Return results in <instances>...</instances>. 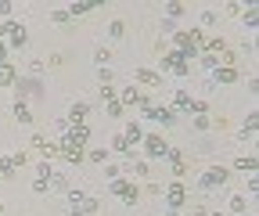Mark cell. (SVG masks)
Masks as SVG:
<instances>
[{
    "label": "cell",
    "mask_w": 259,
    "mask_h": 216,
    "mask_svg": "<svg viewBox=\"0 0 259 216\" xmlns=\"http://www.w3.org/2000/svg\"><path fill=\"white\" fill-rule=\"evenodd\" d=\"M65 195H69V209H72V216H90V212H97V198L94 195H87V191H65Z\"/></svg>",
    "instance_id": "1"
},
{
    "label": "cell",
    "mask_w": 259,
    "mask_h": 216,
    "mask_svg": "<svg viewBox=\"0 0 259 216\" xmlns=\"http://www.w3.org/2000/svg\"><path fill=\"white\" fill-rule=\"evenodd\" d=\"M227 177H231V169H227V166H209V169L198 177V188H202V191H220L223 184H227Z\"/></svg>",
    "instance_id": "2"
},
{
    "label": "cell",
    "mask_w": 259,
    "mask_h": 216,
    "mask_svg": "<svg viewBox=\"0 0 259 216\" xmlns=\"http://www.w3.org/2000/svg\"><path fill=\"white\" fill-rule=\"evenodd\" d=\"M162 195H166V205L169 209H184L187 205V184H180V180H173V184H166V188H162Z\"/></svg>",
    "instance_id": "3"
},
{
    "label": "cell",
    "mask_w": 259,
    "mask_h": 216,
    "mask_svg": "<svg viewBox=\"0 0 259 216\" xmlns=\"http://www.w3.org/2000/svg\"><path fill=\"white\" fill-rule=\"evenodd\" d=\"M162 69L173 72V76H191V61L180 58L177 51H162Z\"/></svg>",
    "instance_id": "4"
},
{
    "label": "cell",
    "mask_w": 259,
    "mask_h": 216,
    "mask_svg": "<svg viewBox=\"0 0 259 216\" xmlns=\"http://www.w3.org/2000/svg\"><path fill=\"white\" fill-rule=\"evenodd\" d=\"M144 148H148V159H166L169 155V144L162 134H144Z\"/></svg>",
    "instance_id": "5"
},
{
    "label": "cell",
    "mask_w": 259,
    "mask_h": 216,
    "mask_svg": "<svg viewBox=\"0 0 259 216\" xmlns=\"http://www.w3.org/2000/svg\"><path fill=\"white\" fill-rule=\"evenodd\" d=\"M112 195H119L122 202H137V188H134V184H130V180H122V177H115L112 180V188H108Z\"/></svg>",
    "instance_id": "6"
},
{
    "label": "cell",
    "mask_w": 259,
    "mask_h": 216,
    "mask_svg": "<svg viewBox=\"0 0 259 216\" xmlns=\"http://www.w3.org/2000/svg\"><path fill=\"white\" fill-rule=\"evenodd\" d=\"M25 25H18V22H11V29H8V51H22L25 47Z\"/></svg>",
    "instance_id": "7"
},
{
    "label": "cell",
    "mask_w": 259,
    "mask_h": 216,
    "mask_svg": "<svg viewBox=\"0 0 259 216\" xmlns=\"http://www.w3.org/2000/svg\"><path fill=\"white\" fill-rule=\"evenodd\" d=\"M119 134L126 137V144H130V148H134V144H141V141H144V126H141V122H126V126H122Z\"/></svg>",
    "instance_id": "8"
},
{
    "label": "cell",
    "mask_w": 259,
    "mask_h": 216,
    "mask_svg": "<svg viewBox=\"0 0 259 216\" xmlns=\"http://www.w3.org/2000/svg\"><path fill=\"white\" fill-rule=\"evenodd\" d=\"M141 101H144V94H141L137 87H126L122 94H119V105H122V108H137Z\"/></svg>",
    "instance_id": "9"
},
{
    "label": "cell",
    "mask_w": 259,
    "mask_h": 216,
    "mask_svg": "<svg viewBox=\"0 0 259 216\" xmlns=\"http://www.w3.org/2000/svg\"><path fill=\"white\" fill-rule=\"evenodd\" d=\"M15 83H18V69L4 61V65H0V87H15Z\"/></svg>",
    "instance_id": "10"
},
{
    "label": "cell",
    "mask_w": 259,
    "mask_h": 216,
    "mask_svg": "<svg viewBox=\"0 0 259 216\" xmlns=\"http://www.w3.org/2000/svg\"><path fill=\"white\" fill-rule=\"evenodd\" d=\"M212 76H216V83H238V69L234 65H220Z\"/></svg>",
    "instance_id": "11"
},
{
    "label": "cell",
    "mask_w": 259,
    "mask_h": 216,
    "mask_svg": "<svg viewBox=\"0 0 259 216\" xmlns=\"http://www.w3.org/2000/svg\"><path fill=\"white\" fill-rule=\"evenodd\" d=\"M166 159H169V166H173V173H177V177H184V173H187V159L180 155V151H173V148H169V155H166Z\"/></svg>",
    "instance_id": "12"
},
{
    "label": "cell",
    "mask_w": 259,
    "mask_h": 216,
    "mask_svg": "<svg viewBox=\"0 0 259 216\" xmlns=\"http://www.w3.org/2000/svg\"><path fill=\"white\" fill-rule=\"evenodd\" d=\"M0 177H4V180H15V177H18V166H15V159H11V155L0 159Z\"/></svg>",
    "instance_id": "13"
},
{
    "label": "cell",
    "mask_w": 259,
    "mask_h": 216,
    "mask_svg": "<svg viewBox=\"0 0 259 216\" xmlns=\"http://www.w3.org/2000/svg\"><path fill=\"white\" fill-rule=\"evenodd\" d=\"M151 119H158L162 126H173V122H177V112H173V108H155V115H151Z\"/></svg>",
    "instance_id": "14"
},
{
    "label": "cell",
    "mask_w": 259,
    "mask_h": 216,
    "mask_svg": "<svg viewBox=\"0 0 259 216\" xmlns=\"http://www.w3.org/2000/svg\"><path fill=\"white\" fill-rule=\"evenodd\" d=\"M87 112H90V108H87L83 101H76L72 112H69V122H72V126H76V122H87Z\"/></svg>",
    "instance_id": "15"
},
{
    "label": "cell",
    "mask_w": 259,
    "mask_h": 216,
    "mask_svg": "<svg viewBox=\"0 0 259 216\" xmlns=\"http://www.w3.org/2000/svg\"><path fill=\"white\" fill-rule=\"evenodd\" d=\"M15 119H18V122H32V112H29L25 98H18V101H15Z\"/></svg>",
    "instance_id": "16"
},
{
    "label": "cell",
    "mask_w": 259,
    "mask_h": 216,
    "mask_svg": "<svg viewBox=\"0 0 259 216\" xmlns=\"http://www.w3.org/2000/svg\"><path fill=\"white\" fill-rule=\"evenodd\" d=\"M162 76L158 72H151V69H137V83H144V87H155Z\"/></svg>",
    "instance_id": "17"
},
{
    "label": "cell",
    "mask_w": 259,
    "mask_h": 216,
    "mask_svg": "<svg viewBox=\"0 0 259 216\" xmlns=\"http://www.w3.org/2000/svg\"><path fill=\"white\" fill-rule=\"evenodd\" d=\"M47 184H51V191H61V195L69 191V180H65V177H58V173H51V180H47Z\"/></svg>",
    "instance_id": "18"
},
{
    "label": "cell",
    "mask_w": 259,
    "mask_h": 216,
    "mask_svg": "<svg viewBox=\"0 0 259 216\" xmlns=\"http://www.w3.org/2000/svg\"><path fill=\"white\" fill-rule=\"evenodd\" d=\"M112 148L119 151V155H134V148H130V144H126V137H122V134H115V141H112Z\"/></svg>",
    "instance_id": "19"
},
{
    "label": "cell",
    "mask_w": 259,
    "mask_h": 216,
    "mask_svg": "<svg viewBox=\"0 0 259 216\" xmlns=\"http://www.w3.org/2000/svg\"><path fill=\"white\" fill-rule=\"evenodd\" d=\"M83 159H90V162H101V166H105V159H108V151H105V148H90V151H87Z\"/></svg>",
    "instance_id": "20"
},
{
    "label": "cell",
    "mask_w": 259,
    "mask_h": 216,
    "mask_svg": "<svg viewBox=\"0 0 259 216\" xmlns=\"http://www.w3.org/2000/svg\"><path fill=\"white\" fill-rule=\"evenodd\" d=\"M255 126H259V115L252 112V115L245 119V130H241V137H252V134H255Z\"/></svg>",
    "instance_id": "21"
},
{
    "label": "cell",
    "mask_w": 259,
    "mask_h": 216,
    "mask_svg": "<svg viewBox=\"0 0 259 216\" xmlns=\"http://www.w3.org/2000/svg\"><path fill=\"white\" fill-rule=\"evenodd\" d=\"M234 169H241V173H255V159H252V155H248V159H238Z\"/></svg>",
    "instance_id": "22"
},
{
    "label": "cell",
    "mask_w": 259,
    "mask_h": 216,
    "mask_svg": "<svg viewBox=\"0 0 259 216\" xmlns=\"http://www.w3.org/2000/svg\"><path fill=\"white\" fill-rule=\"evenodd\" d=\"M202 65H205L209 72H216V69H220V54H202Z\"/></svg>",
    "instance_id": "23"
},
{
    "label": "cell",
    "mask_w": 259,
    "mask_h": 216,
    "mask_svg": "<svg viewBox=\"0 0 259 216\" xmlns=\"http://www.w3.org/2000/svg\"><path fill=\"white\" fill-rule=\"evenodd\" d=\"M32 191H36V195H47V191H51L47 177H36V180H32Z\"/></svg>",
    "instance_id": "24"
},
{
    "label": "cell",
    "mask_w": 259,
    "mask_h": 216,
    "mask_svg": "<svg viewBox=\"0 0 259 216\" xmlns=\"http://www.w3.org/2000/svg\"><path fill=\"white\" fill-rule=\"evenodd\" d=\"M187 105H191V94H184V90H180V94L173 98V108H180V112H187Z\"/></svg>",
    "instance_id": "25"
},
{
    "label": "cell",
    "mask_w": 259,
    "mask_h": 216,
    "mask_svg": "<svg viewBox=\"0 0 259 216\" xmlns=\"http://www.w3.org/2000/svg\"><path fill=\"white\" fill-rule=\"evenodd\" d=\"M194 130H212V119L209 115H194Z\"/></svg>",
    "instance_id": "26"
},
{
    "label": "cell",
    "mask_w": 259,
    "mask_h": 216,
    "mask_svg": "<svg viewBox=\"0 0 259 216\" xmlns=\"http://www.w3.org/2000/svg\"><path fill=\"white\" fill-rule=\"evenodd\" d=\"M166 15H169V18H180V15H184V4H177V0H173V4H166Z\"/></svg>",
    "instance_id": "27"
},
{
    "label": "cell",
    "mask_w": 259,
    "mask_h": 216,
    "mask_svg": "<svg viewBox=\"0 0 259 216\" xmlns=\"http://www.w3.org/2000/svg\"><path fill=\"white\" fill-rule=\"evenodd\" d=\"M231 212H245V195H234L231 198Z\"/></svg>",
    "instance_id": "28"
},
{
    "label": "cell",
    "mask_w": 259,
    "mask_h": 216,
    "mask_svg": "<svg viewBox=\"0 0 259 216\" xmlns=\"http://www.w3.org/2000/svg\"><path fill=\"white\" fill-rule=\"evenodd\" d=\"M130 169H134L137 177H148V162H134V159H130Z\"/></svg>",
    "instance_id": "29"
},
{
    "label": "cell",
    "mask_w": 259,
    "mask_h": 216,
    "mask_svg": "<svg viewBox=\"0 0 259 216\" xmlns=\"http://www.w3.org/2000/svg\"><path fill=\"white\" fill-rule=\"evenodd\" d=\"M90 8H97V4H72V11H69V18H72V15H83V11H90Z\"/></svg>",
    "instance_id": "30"
},
{
    "label": "cell",
    "mask_w": 259,
    "mask_h": 216,
    "mask_svg": "<svg viewBox=\"0 0 259 216\" xmlns=\"http://www.w3.org/2000/svg\"><path fill=\"white\" fill-rule=\"evenodd\" d=\"M255 15H259V11H255V4H252V8H248V11H245V25H248V29H252V25H255Z\"/></svg>",
    "instance_id": "31"
},
{
    "label": "cell",
    "mask_w": 259,
    "mask_h": 216,
    "mask_svg": "<svg viewBox=\"0 0 259 216\" xmlns=\"http://www.w3.org/2000/svg\"><path fill=\"white\" fill-rule=\"evenodd\" d=\"M108 115L119 119V115H122V105H119V101H108Z\"/></svg>",
    "instance_id": "32"
},
{
    "label": "cell",
    "mask_w": 259,
    "mask_h": 216,
    "mask_svg": "<svg viewBox=\"0 0 259 216\" xmlns=\"http://www.w3.org/2000/svg\"><path fill=\"white\" fill-rule=\"evenodd\" d=\"M51 173H54L51 162H40V166H36V177H47V180H51Z\"/></svg>",
    "instance_id": "33"
},
{
    "label": "cell",
    "mask_w": 259,
    "mask_h": 216,
    "mask_svg": "<svg viewBox=\"0 0 259 216\" xmlns=\"http://www.w3.org/2000/svg\"><path fill=\"white\" fill-rule=\"evenodd\" d=\"M122 33H126V25H122V22H112V40H119Z\"/></svg>",
    "instance_id": "34"
},
{
    "label": "cell",
    "mask_w": 259,
    "mask_h": 216,
    "mask_svg": "<svg viewBox=\"0 0 259 216\" xmlns=\"http://www.w3.org/2000/svg\"><path fill=\"white\" fill-rule=\"evenodd\" d=\"M51 22H58V25H65V22H69V11H54V15H51Z\"/></svg>",
    "instance_id": "35"
},
{
    "label": "cell",
    "mask_w": 259,
    "mask_h": 216,
    "mask_svg": "<svg viewBox=\"0 0 259 216\" xmlns=\"http://www.w3.org/2000/svg\"><path fill=\"white\" fill-rule=\"evenodd\" d=\"M97 79H101V87H112V72H108V69L97 72Z\"/></svg>",
    "instance_id": "36"
},
{
    "label": "cell",
    "mask_w": 259,
    "mask_h": 216,
    "mask_svg": "<svg viewBox=\"0 0 259 216\" xmlns=\"http://www.w3.org/2000/svg\"><path fill=\"white\" fill-rule=\"evenodd\" d=\"M15 11V4H11V0H0V15H11Z\"/></svg>",
    "instance_id": "37"
},
{
    "label": "cell",
    "mask_w": 259,
    "mask_h": 216,
    "mask_svg": "<svg viewBox=\"0 0 259 216\" xmlns=\"http://www.w3.org/2000/svg\"><path fill=\"white\" fill-rule=\"evenodd\" d=\"M4 58H8V44L0 40V65H4Z\"/></svg>",
    "instance_id": "38"
},
{
    "label": "cell",
    "mask_w": 259,
    "mask_h": 216,
    "mask_svg": "<svg viewBox=\"0 0 259 216\" xmlns=\"http://www.w3.org/2000/svg\"><path fill=\"white\" fill-rule=\"evenodd\" d=\"M0 212H4V205H0Z\"/></svg>",
    "instance_id": "39"
}]
</instances>
